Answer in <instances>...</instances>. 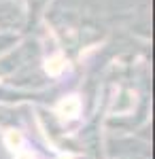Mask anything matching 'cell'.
<instances>
[{"label": "cell", "instance_id": "3957f363", "mask_svg": "<svg viewBox=\"0 0 155 159\" xmlns=\"http://www.w3.org/2000/svg\"><path fill=\"white\" fill-rule=\"evenodd\" d=\"M62 159H68V157H62Z\"/></svg>", "mask_w": 155, "mask_h": 159}, {"label": "cell", "instance_id": "6da1fadb", "mask_svg": "<svg viewBox=\"0 0 155 159\" xmlns=\"http://www.w3.org/2000/svg\"><path fill=\"white\" fill-rule=\"evenodd\" d=\"M79 108H81V102L77 96H68L66 100H62L60 104H58V112H60L62 117H77L79 115Z\"/></svg>", "mask_w": 155, "mask_h": 159}, {"label": "cell", "instance_id": "7a4b0ae2", "mask_svg": "<svg viewBox=\"0 0 155 159\" xmlns=\"http://www.w3.org/2000/svg\"><path fill=\"white\" fill-rule=\"evenodd\" d=\"M64 68H66V60H64L62 55H55V57L47 60V66H45V70H47L49 74H60Z\"/></svg>", "mask_w": 155, "mask_h": 159}]
</instances>
